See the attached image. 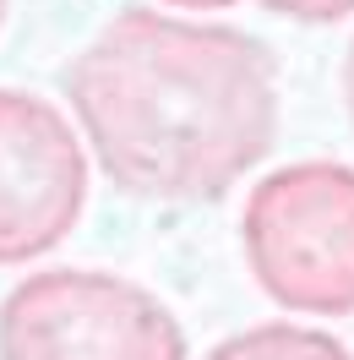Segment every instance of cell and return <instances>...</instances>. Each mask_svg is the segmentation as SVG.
<instances>
[{"label": "cell", "mask_w": 354, "mask_h": 360, "mask_svg": "<svg viewBox=\"0 0 354 360\" xmlns=\"http://www.w3.org/2000/svg\"><path fill=\"white\" fill-rule=\"evenodd\" d=\"M273 17H289V22H306V27H327L354 17V0H262Z\"/></svg>", "instance_id": "cell-6"}, {"label": "cell", "mask_w": 354, "mask_h": 360, "mask_svg": "<svg viewBox=\"0 0 354 360\" xmlns=\"http://www.w3.org/2000/svg\"><path fill=\"white\" fill-rule=\"evenodd\" d=\"M88 207V153L49 98L0 88V268L66 240Z\"/></svg>", "instance_id": "cell-4"}, {"label": "cell", "mask_w": 354, "mask_h": 360, "mask_svg": "<svg viewBox=\"0 0 354 360\" xmlns=\"http://www.w3.org/2000/svg\"><path fill=\"white\" fill-rule=\"evenodd\" d=\"M207 360H354L343 338L322 333V328H300V322H256L245 333L213 344Z\"/></svg>", "instance_id": "cell-5"}, {"label": "cell", "mask_w": 354, "mask_h": 360, "mask_svg": "<svg viewBox=\"0 0 354 360\" xmlns=\"http://www.w3.org/2000/svg\"><path fill=\"white\" fill-rule=\"evenodd\" d=\"M240 246L256 290L300 316H354V169L300 158L251 186Z\"/></svg>", "instance_id": "cell-2"}, {"label": "cell", "mask_w": 354, "mask_h": 360, "mask_svg": "<svg viewBox=\"0 0 354 360\" xmlns=\"http://www.w3.org/2000/svg\"><path fill=\"white\" fill-rule=\"evenodd\" d=\"M0 360H185V328L120 273L44 268L0 300Z\"/></svg>", "instance_id": "cell-3"}, {"label": "cell", "mask_w": 354, "mask_h": 360, "mask_svg": "<svg viewBox=\"0 0 354 360\" xmlns=\"http://www.w3.org/2000/svg\"><path fill=\"white\" fill-rule=\"evenodd\" d=\"M164 6H180V11H223V6H240V0H164Z\"/></svg>", "instance_id": "cell-8"}, {"label": "cell", "mask_w": 354, "mask_h": 360, "mask_svg": "<svg viewBox=\"0 0 354 360\" xmlns=\"http://www.w3.org/2000/svg\"><path fill=\"white\" fill-rule=\"evenodd\" d=\"M98 169L148 202H218L278 136V77L251 33L126 6L66 66Z\"/></svg>", "instance_id": "cell-1"}, {"label": "cell", "mask_w": 354, "mask_h": 360, "mask_svg": "<svg viewBox=\"0 0 354 360\" xmlns=\"http://www.w3.org/2000/svg\"><path fill=\"white\" fill-rule=\"evenodd\" d=\"M343 110H349V120H354V44H349V55H343Z\"/></svg>", "instance_id": "cell-7"}, {"label": "cell", "mask_w": 354, "mask_h": 360, "mask_svg": "<svg viewBox=\"0 0 354 360\" xmlns=\"http://www.w3.org/2000/svg\"><path fill=\"white\" fill-rule=\"evenodd\" d=\"M0 22H6V0H0Z\"/></svg>", "instance_id": "cell-9"}]
</instances>
